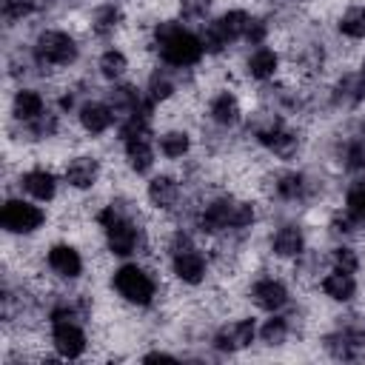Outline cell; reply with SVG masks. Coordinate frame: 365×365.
Masks as SVG:
<instances>
[{
    "mask_svg": "<svg viewBox=\"0 0 365 365\" xmlns=\"http://www.w3.org/2000/svg\"><path fill=\"white\" fill-rule=\"evenodd\" d=\"M14 114L20 117V120H37L40 114H43V97L37 94V91H20L17 97H14Z\"/></svg>",
    "mask_w": 365,
    "mask_h": 365,
    "instance_id": "ffe728a7",
    "label": "cell"
},
{
    "mask_svg": "<svg viewBox=\"0 0 365 365\" xmlns=\"http://www.w3.org/2000/svg\"><path fill=\"white\" fill-rule=\"evenodd\" d=\"M254 334H257L254 322H251V319H240V322H231V325L220 328L217 336H214V345H217L220 351H240V348L251 345Z\"/></svg>",
    "mask_w": 365,
    "mask_h": 365,
    "instance_id": "ba28073f",
    "label": "cell"
},
{
    "mask_svg": "<svg viewBox=\"0 0 365 365\" xmlns=\"http://www.w3.org/2000/svg\"><path fill=\"white\" fill-rule=\"evenodd\" d=\"M54 345L63 356L74 359L86 351V336L83 331L74 325V319H54Z\"/></svg>",
    "mask_w": 365,
    "mask_h": 365,
    "instance_id": "52a82bcc",
    "label": "cell"
},
{
    "mask_svg": "<svg viewBox=\"0 0 365 365\" xmlns=\"http://www.w3.org/2000/svg\"><path fill=\"white\" fill-rule=\"evenodd\" d=\"M259 143L268 145L277 154H291L294 145H297V137L288 134V131H282V128H265V131H259Z\"/></svg>",
    "mask_w": 365,
    "mask_h": 365,
    "instance_id": "44dd1931",
    "label": "cell"
},
{
    "mask_svg": "<svg viewBox=\"0 0 365 365\" xmlns=\"http://www.w3.org/2000/svg\"><path fill=\"white\" fill-rule=\"evenodd\" d=\"M117 20H120V11L114 6H100L94 11V31L97 34H108L117 26Z\"/></svg>",
    "mask_w": 365,
    "mask_h": 365,
    "instance_id": "484cf974",
    "label": "cell"
},
{
    "mask_svg": "<svg viewBox=\"0 0 365 365\" xmlns=\"http://www.w3.org/2000/svg\"><path fill=\"white\" fill-rule=\"evenodd\" d=\"M348 214L356 222H365V185H354L348 191Z\"/></svg>",
    "mask_w": 365,
    "mask_h": 365,
    "instance_id": "83f0119b",
    "label": "cell"
},
{
    "mask_svg": "<svg viewBox=\"0 0 365 365\" xmlns=\"http://www.w3.org/2000/svg\"><path fill=\"white\" fill-rule=\"evenodd\" d=\"M171 91H174V86H171L168 77H160V74L151 77V86H148V97L151 100H165Z\"/></svg>",
    "mask_w": 365,
    "mask_h": 365,
    "instance_id": "836d02e7",
    "label": "cell"
},
{
    "mask_svg": "<svg viewBox=\"0 0 365 365\" xmlns=\"http://www.w3.org/2000/svg\"><path fill=\"white\" fill-rule=\"evenodd\" d=\"M66 180H68V185H74V188H88V185L97 180V160H91V157L74 160V163L66 168Z\"/></svg>",
    "mask_w": 365,
    "mask_h": 365,
    "instance_id": "5bb4252c",
    "label": "cell"
},
{
    "mask_svg": "<svg viewBox=\"0 0 365 365\" xmlns=\"http://www.w3.org/2000/svg\"><path fill=\"white\" fill-rule=\"evenodd\" d=\"M334 265H336V271H356V265H359V259H356V254L351 251V248H336L334 251Z\"/></svg>",
    "mask_w": 365,
    "mask_h": 365,
    "instance_id": "d6a6232c",
    "label": "cell"
},
{
    "mask_svg": "<svg viewBox=\"0 0 365 365\" xmlns=\"http://www.w3.org/2000/svg\"><path fill=\"white\" fill-rule=\"evenodd\" d=\"M322 288H325V294H328L331 299H339V302L351 299L354 291H356L354 277H351L348 271H334V274H328V277L322 279Z\"/></svg>",
    "mask_w": 365,
    "mask_h": 365,
    "instance_id": "2e32d148",
    "label": "cell"
},
{
    "mask_svg": "<svg viewBox=\"0 0 365 365\" xmlns=\"http://www.w3.org/2000/svg\"><path fill=\"white\" fill-rule=\"evenodd\" d=\"M208 3L211 0H182V17H202L208 11Z\"/></svg>",
    "mask_w": 365,
    "mask_h": 365,
    "instance_id": "8d00e7d4",
    "label": "cell"
},
{
    "mask_svg": "<svg viewBox=\"0 0 365 365\" xmlns=\"http://www.w3.org/2000/svg\"><path fill=\"white\" fill-rule=\"evenodd\" d=\"M145 362H174V356H168V354H148Z\"/></svg>",
    "mask_w": 365,
    "mask_h": 365,
    "instance_id": "ab89813d",
    "label": "cell"
},
{
    "mask_svg": "<svg viewBox=\"0 0 365 365\" xmlns=\"http://www.w3.org/2000/svg\"><path fill=\"white\" fill-rule=\"evenodd\" d=\"M345 334L354 345H365V319L362 317H354L348 325H345Z\"/></svg>",
    "mask_w": 365,
    "mask_h": 365,
    "instance_id": "d590c367",
    "label": "cell"
},
{
    "mask_svg": "<svg viewBox=\"0 0 365 365\" xmlns=\"http://www.w3.org/2000/svg\"><path fill=\"white\" fill-rule=\"evenodd\" d=\"M274 68H277V54H274L271 48H257V51L251 54V60H248V71H251V77H257V80L271 77Z\"/></svg>",
    "mask_w": 365,
    "mask_h": 365,
    "instance_id": "7402d4cb",
    "label": "cell"
},
{
    "mask_svg": "<svg viewBox=\"0 0 365 365\" xmlns=\"http://www.w3.org/2000/svg\"><path fill=\"white\" fill-rule=\"evenodd\" d=\"M174 274L182 279V282H200L202 274H205V262L197 251L191 248H182V251H174Z\"/></svg>",
    "mask_w": 365,
    "mask_h": 365,
    "instance_id": "30bf717a",
    "label": "cell"
},
{
    "mask_svg": "<svg viewBox=\"0 0 365 365\" xmlns=\"http://www.w3.org/2000/svg\"><path fill=\"white\" fill-rule=\"evenodd\" d=\"M100 71L106 74V77H120L123 71H125V57L120 54V51H106L103 57H100Z\"/></svg>",
    "mask_w": 365,
    "mask_h": 365,
    "instance_id": "4316f807",
    "label": "cell"
},
{
    "mask_svg": "<svg viewBox=\"0 0 365 365\" xmlns=\"http://www.w3.org/2000/svg\"><path fill=\"white\" fill-rule=\"evenodd\" d=\"M342 34L348 37H365V9H351L342 20H339Z\"/></svg>",
    "mask_w": 365,
    "mask_h": 365,
    "instance_id": "cb8c5ba5",
    "label": "cell"
},
{
    "mask_svg": "<svg viewBox=\"0 0 365 365\" xmlns=\"http://www.w3.org/2000/svg\"><path fill=\"white\" fill-rule=\"evenodd\" d=\"M106 231H108V248H111L114 254L125 257V254L134 251V245H137V231H134V225H131L125 217H120L117 222H111Z\"/></svg>",
    "mask_w": 365,
    "mask_h": 365,
    "instance_id": "9c48e42d",
    "label": "cell"
},
{
    "mask_svg": "<svg viewBox=\"0 0 365 365\" xmlns=\"http://www.w3.org/2000/svg\"><path fill=\"white\" fill-rule=\"evenodd\" d=\"M77 57V46L68 34L63 31H46L37 40V60L40 63H51V66H66Z\"/></svg>",
    "mask_w": 365,
    "mask_h": 365,
    "instance_id": "8992f818",
    "label": "cell"
},
{
    "mask_svg": "<svg viewBox=\"0 0 365 365\" xmlns=\"http://www.w3.org/2000/svg\"><path fill=\"white\" fill-rule=\"evenodd\" d=\"M277 191L282 197H299L302 194V177L299 174H285L279 182H277Z\"/></svg>",
    "mask_w": 365,
    "mask_h": 365,
    "instance_id": "1f68e13d",
    "label": "cell"
},
{
    "mask_svg": "<svg viewBox=\"0 0 365 365\" xmlns=\"http://www.w3.org/2000/svg\"><path fill=\"white\" fill-rule=\"evenodd\" d=\"M0 222L3 228L14 231V234H29L34 228H40L43 222V211L31 202H23V200H9L0 211Z\"/></svg>",
    "mask_w": 365,
    "mask_h": 365,
    "instance_id": "5b68a950",
    "label": "cell"
},
{
    "mask_svg": "<svg viewBox=\"0 0 365 365\" xmlns=\"http://www.w3.org/2000/svg\"><path fill=\"white\" fill-rule=\"evenodd\" d=\"M254 220L251 205L242 202H231V200H217L205 208V214L200 217L202 231H220V228H242Z\"/></svg>",
    "mask_w": 365,
    "mask_h": 365,
    "instance_id": "7a4b0ae2",
    "label": "cell"
},
{
    "mask_svg": "<svg viewBox=\"0 0 365 365\" xmlns=\"http://www.w3.org/2000/svg\"><path fill=\"white\" fill-rule=\"evenodd\" d=\"M285 299H288L285 288H282L279 282H274V279H262V282L254 285V302H257L259 308H265V311H277V308H282Z\"/></svg>",
    "mask_w": 365,
    "mask_h": 365,
    "instance_id": "4fadbf2b",
    "label": "cell"
},
{
    "mask_svg": "<svg viewBox=\"0 0 365 365\" xmlns=\"http://www.w3.org/2000/svg\"><path fill=\"white\" fill-rule=\"evenodd\" d=\"M362 74H365V71H362Z\"/></svg>",
    "mask_w": 365,
    "mask_h": 365,
    "instance_id": "60d3db41",
    "label": "cell"
},
{
    "mask_svg": "<svg viewBox=\"0 0 365 365\" xmlns=\"http://www.w3.org/2000/svg\"><path fill=\"white\" fill-rule=\"evenodd\" d=\"M211 117H214L220 125H231V123H237V117H240V106H237V100H234L231 94H220V97L211 103Z\"/></svg>",
    "mask_w": 365,
    "mask_h": 365,
    "instance_id": "603a6c76",
    "label": "cell"
},
{
    "mask_svg": "<svg viewBox=\"0 0 365 365\" xmlns=\"http://www.w3.org/2000/svg\"><path fill=\"white\" fill-rule=\"evenodd\" d=\"M160 148H163L165 157H182V154L188 151V134L171 131V134H165V137L160 140Z\"/></svg>",
    "mask_w": 365,
    "mask_h": 365,
    "instance_id": "d4e9b609",
    "label": "cell"
},
{
    "mask_svg": "<svg viewBox=\"0 0 365 365\" xmlns=\"http://www.w3.org/2000/svg\"><path fill=\"white\" fill-rule=\"evenodd\" d=\"M48 265H51L60 277H77L80 268H83L80 254H77L74 248H68V245H54V248L48 251Z\"/></svg>",
    "mask_w": 365,
    "mask_h": 365,
    "instance_id": "7c38bea8",
    "label": "cell"
},
{
    "mask_svg": "<svg viewBox=\"0 0 365 365\" xmlns=\"http://www.w3.org/2000/svg\"><path fill=\"white\" fill-rule=\"evenodd\" d=\"M54 128H57V120H54V114H40L37 120H31V131H34L37 137H48Z\"/></svg>",
    "mask_w": 365,
    "mask_h": 365,
    "instance_id": "e575fe53",
    "label": "cell"
},
{
    "mask_svg": "<svg viewBox=\"0 0 365 365\" xmlns=\"http://www.w3.org/2000/svg\"><path fill=\"white\" fill-rule=\"evenodd\" d=\"M157 43H160L163 60L171 63V66H191L205 51L202 48V40H197L191 31L180 29L177 23H163L157 29Z\"/></svg>",
    "mask_w": 365,
    "mask_h": 365,
    "instance_id": "6da1fadb",
    "label": "cell"
},
{
    "mask_svg": "<svg viewBox=\"0 0 365 365\" xmlns=\"http://www.w3.org/2000/svg\"><path fill=\"white\" fill-rule=\"evenodd\" d=\"M262 34H265V26H262V23H257V20H251V23H248V29H245V37H248L251 43H259V40H262Z\"/></svg>",
    "mask_w": 365,
    "mask_h": 365,
    "instance_id": "f35d334b",
    "label": "cell"
},
{
    "mask_svg": "<svg viewBox=\"0 0 365 365\" xmlns=\"http://www.w3.org/2000/svg\"><path fill=\"white\" fill-rule=\"evenodd\" d=\"M0 6H3V17H6V20L23 17V14H29V11L34 9L31 0H0Z\"/></svg>",
    "mask_w": 365,
    "mask_h": 365,
    "instance_id": "4dcf8cb0",
    "label": "cell"
},
{
    "mask_svg": "<svg viewBox=\"0 0 365 365\" xmlns=\"http://www.w3.org/2000/svg\"><path fill=\"white\" fill-rule=\"evenodd\" d=\"M111 120H114V114H111V108L103 106V103H86V106L80 108V123H83V128L91 131V134H103V131L111 125Z\"/></svg>",
    "mask_w": 365,
    "mask_h": 365,
    "instance_id": "8fae6325",
    "label": "cell"
},
{
    "mask_svg": "<svg viewBox=\"0 0 365 365\" xmlns=\"http://www.w3.org/2000/svg\"><path fill=\"white\" fill-rule=\"evenodd\" d=\"M348 168H365V148L362 145H351L348 148Z\"/></svg>",
    "mask_w": 365,
    "mask_h": 365,
    "instance_id": "74e56055",
    "label": "cell"
},
{
    "mask_svg": "<svg viewBox=\"0 0 365 365\" xmlns=\"http://www.w3.org/2000/svg\"><path fill=\"white\" fill-rule=\"evenodd\" d=\"M125 151H128V163L134 171H148L151 163H154V154H151V145L145 137H134V140H125Z\"/></svg>",
    "mask_w": 365,
    "mask_h": 365,
    "instance_id": "e0dca14e",
    "label": "cell"
},
{
    "mask_svg": "<svg viewBox=\"0 0 365 365\" xmlns=\"http://www.w3.org/2000/svg\"><path fill=\"white\" fill-rule=\"evenodd\" d=\"M114 288H117L128 302H137V305H145V302H151V297H154V282H151L148 274L140 271L137 265H123V268L114 274Z\"/></svg>",
    "mask_w": 365,
    "mask_h": 365,
    "instance_id": "277c9868",
    "label": "cell"
},
{
    "mask_svg": "<svg viewBox=\"0 0 365 365\" xmlns=\"http://www.w3.org/2000/svg\"><path fill=\"white\" fill-rule=\"evenodd\" d=\"M274 251H277L279 257H297V254L302 251V234H299L294 225L279 228L277 237H274Z\"/></svg>",
    "mask_w": 365,
    "mask_h": 365,
    "instance_id": "d6986e66",
    "label": "cell"
},
{
    "mask_svg": "<svg viewBox=\"0 0 365 365\" xmlns=\"http://www.w3.org/2000/svg\"><path fill=\"white\" fill-rule=\"evenodd\" d=\"M248 23H251V17H248L245 11H228V14H222L217 23L208 26V31H205V37H202V48H205V51H220V48L228 46L231 40L242 37L245 29H248Z\"/></svg>",
    "mask_w": 365,
    "mask_h": 365,
    "instance_id": "3957f363",
    "label": "cell"
},
{
    "mask_svg": "<svg viewBox=\"0 0 365 365\" xmlns=\"http://www.w3.org/2000/svg\"><path fill=\"white\" fill-rule=\"evenodd\" d=\"M23 185L34 200H51L54 197V177L48 171H29L23 177Z\"/></svg>",
    "mask_w": 365,
    "mask_h": 365,
    "instance_id": "ac0fdd59",
    "label": "cell"
},
{
    "mask_svg": "<svg viewBox=\"0 0 365 365\" xmlns=\"http://www.w3.org/2000/svg\"><path fill=\"white\" fill-rule=\"evenodd\" d=\"M325 345H328V351H331L334 356H339V359H348V356L354 354V348H356V345L348 339V334H345V331H342V334L328 336V342H325Z\"/></svg>",
    "mask_w": 365,
    "mask_h": 365,
    "instance_id": "f546056e",
    "label": "cell"
},
{
    "mask_svg": "<svg viewBox=\"0 0 365 365\" xmlns=\"http://www.w3.org/2000/svg\"><path fill=\"white\" fill-rule=\"evenodd\" d=\"M177 197H180V188H177V182H174L171 177H157V180H151V185H148V200H151L157 208H171V205L177 202Z\"/></svg>",
    "mask_w": 365,
    "mask_h": 365,
    "instance_id": "9a60e30c",
    "label": "cell"
},
{
    "mask_svg": "<svg viewBox=\"0 0 365 365\" xmlns=\"http://www.w3.org/2000/svg\"><path fill=\"white\" fill-rule=\"evenodd\" d=\"M262 339L268 342V345H279L282 339H285V334H288V325H285V319H279V317H274V319H268L265 325H262Z\"/></svg>",
    "mask_w": 365,
    "mask_h": 365,
    "instance_id": "f1b7e54d",
    "label": "cell"
}]
</instances>
